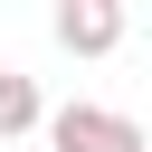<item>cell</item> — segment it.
Listing matches in <instances>:
<instances>
[{
  "mask_svg": "<svg viewBox=\"0 0 152 152\" xmlns=\"http://www.w3.org/2000/svg\"><path fill=\"white\" fill-rule=\"evenodd\" d=\"M38 133H48V152H152L142 124L114 104H57V114H38Z\"/></svg>",
  "mask_w": 152,
  "mask_h": 152,
  "instance_id": "6da1fadb",
  "label": "cell"
},
{
  "mask_svg": "<svg viewBox=\"0 0 152 152\" xmlns=\"http://www.w3.org/2000/svg\"><path fill=\"white\" fill-rule=\"evenodd\" d=\"M57 48L66 57H114L124 48V0H57Z\"/></svg>",
  "mask_w": 152,
  "mask_h": 152,
  "instance_id": "7a4b0ae2",
  "label": "cell"
},
{
  "mask_svg": "<svg viewBox=\"0 0 152 152\" xmlns=\"http://www.w3.org/2000/svg\"><path fill=\"white\" fill-rule=\"evenodd\" d=\"M38 114H48V95H38V76H19V66H0V142H19V133H38Z\"/></svg>",
  "mask_w": 152,
  "mask_h": 152,
  "instance_id": "3957f363",
  "label": "cell"
}]
</instances>
